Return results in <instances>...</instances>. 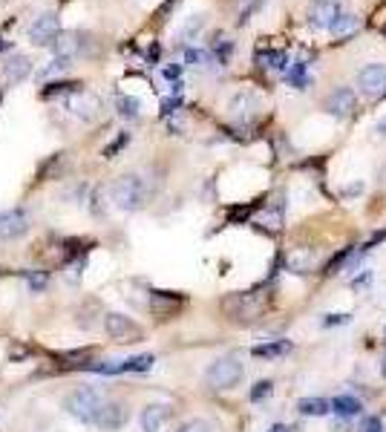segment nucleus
I'll return each instance as SVG.
<instances>
[{
	"instance_id": "1",
	"label": "nucleus",
	"mask_w": 386,
	"mask_h": 432,
	"mask_svg": "<svg viewBox=\"0 0 386 432\" xmlns=\"http://www.w3.org/2000/svg\"><path fill=\"white\" fill-rule=\"evenodd\" d=\"M104 403H107V401L101 398V392H98V389L84 386V389H75V392H69V395H66L64 409H66L72 418H78V421L93 423V426H96V421H98V415H101Z\"/></svg>"
},
{
	"instance_id": "2",
	"label": "nucleus",
	"mask_w": 386,
	"mask_h": 432,
	"mask_svg": "<svg viewBox=\"0 0 386 432\" xmlns=\"http://www.w3.org/2000/svg\"><path fill=\"white\" fill-rule=\"evenodd\" d=\"M110 196H113V202H116L118 210H138L147 202L150 193H147V182L138 173H127V176H121V179L113 182Z\"/></svg>"
},
{
	"instance_id": "3",
	"label": "nucleus",
	"mask_w": 386,
	"mask_h": 432,
	"mask_svg": "<svg viewBox=\"0 0 386 432\" xmlns=\"http://www.w3.org/2000/svg\"><path fill=\"white\" fill-rule=\"evenodd\" d=\"M243 364L237 357H219L208 366L205 372V381L213 386V389H234L240 381H243Z\"/></svg>"
},
{
	"instance_id": "4",
	"label": "nucleus",
	"mask_w": 386,
	"mask_h": 432,
	"mask_svg": "<svg viewBox=\"0 0 386 432\" xmlns=\"http://www.w3.org/2000/svg\"><path fill=\"white\" fill-rule=\"evenodd\" d=\"M153 364H156L153 354H136L127 360H110V364H87L84 369L98 372V375H127V372H147Z\"/></svg>"
},
{
	"instance_id": "5",
	"label": "nucleus",
	"mask_w": 386,
	"mask_h": 432,
	"mask_svg": "<svg viewBox=\"0 0 386 432\" xmlns=\"http://www.w3.org/2000/svg\"><path fill=\"white\" fill-rule=\"evenodd\" d=\"M29 38L38 43V46H49V43H55L58 38H61V24H58V15H52V12H46V15H41L32 26H29Z\"/></svg>"
},
{
	"instance_id": "6",
	"label": "nucleus",
	"mask_w": 386,
	"mask_h": 432,
	"mask_svg": "<svg viewBox=\"0 0 386 432\" xmlns=\"http://www.w3.org/2000/svg\"><path fill=\"white\" fill-rule=\"evenodd\" d=\"M104 329H107L110 337L124 340V343H136V340L141 337L138 323H133L127 314H107V317H104Z\"/></svg>"
},
{
	"instance_id": "7",
	"label": "nucleus",
	"mask_w": 386,
	"mask_h": 432,
	"mask_svg": "<svg viewBox=\"0 0 386 432\" xmlns=\"http://www.w3.org/2000/svg\"><path fill=\"white\" fill-rule=\"evenodd\" d=\"M337 15H340V6L335 4V0H315V4L308 6V26L312 29H332Z\"/></svg>"
},
{
	"instance_id": "8",
	"label": "nucleus",
	"mask_w": 386,
	"mask_h": 432,
	"mask_svg": "<svg viewBox=\"0 0 386 432\" xmlns=\"http://www.w3.org/2000/svg\"><path fill=\"white\" fill-rule=\"evenodd\" d=\"M263 303L254 300V294H234L225 300V312L234 317V320H254L260 314Z\"/></svg>"
},
{
	"instance_id": "9",
	"label": "nucleus",
	"mask_w": 386,
	"mask_h": 432,
	"mask_svg": "<svg viewBox=\"0 0 386 432\" xmlns=\"http://www.w3.org/2000/svg\"><path fill=\"white\" fill-rule=\"evenodd\" d=\"M357 84H360V90L369 93V96L386 93V66H383V63H369V66H363V69L357 72Z\"/></svg>"
},
{
	"instance_id": "10",
	"label": "nucleus",
	"mask_w": 386,
	"mask_h": 432,
	"mask_svg": "<svg viewBox=\"0 0 386 432\" xmlns=\"http://www.w3.org/2000/svg\"><path fill=\"white\" fill-rule=\"evenodd\" d=\"M26 228H29V216L21 207L0 213V240H15V237L26 234Z\"/></svg>"
},
{
	"instance_id": "11",
	"label": "nucleus",
	"mask_w": 386,
	"mask_h": 432,
	"mask_svg": "<svg viewBox=\"0 0 386 432\" xmlns=\"http://www.w3.org/2000/svg\"><path fill=\"white\" fill-rule=\"evenodd\" d=\"M124 421H127V409L121 403H116V401H107L101 415H98V421H96V426L104 429V432H116V429L124 426Z\"/></svg>"
},
{
	"instance_id": "12",
	"label": "nucleus",
	"mask_w": 386,
	"mask_h": 432,
	"mask_svg": "<svg viewBox=\"0 0 386 432\" xmlns=\"http://www.w3.org/2000/svg\"><path fill=\"white\" fill-rule=\"evenodd\" d=\"M182 297L179 294H168V292H153L150 294V312L153 314H159V317H171L182 309Z\"/></svg>"
},
{
	"instance_id": "13",
	"label": "nucleus",
	"mask_w": 386,
	"mask_h": 432,
	"mask_svg": "<svg viewBox=\"0 0 386 432\" xmlns=\"http://www.w3.org/2000/svg\"><path fill=\"white\" fill-rule=\"evenodd\" d=\"M326 110H329L332 115H337V118L349 115V113L355 110V93H352L349 87H337V90L326 98Z\"/></svg>"
},
{
	"instance_id": "14",
	"label": "nucleus",
	"mask_w": 386,
	"mask_h": 432,
	"mask_svg": "<svg viewBox=\"0 0 386 432\" xmlns=\"http://www.w3.org/2000/svg\"><path fill=\"white\" fill-rule=\"evenodd\" d=\"M32 72V63H29V58H24V55H12V58H6V63H4V78L9 81V84H21L26 76Z\"/></svg>"
},
{
	"instance_id": "15",
	"label": "nucleus",
	"mask_w": 386,
	"mask_h": 432,
	"mask_svg": "<svg viewBox=\"0 0 386 432\" xmlns=\"http://www.w3.org/2000/svg\"><path fill=\"white\" fill-rule=\"evenodd\" d=\"M165 418H168V406H162V403H150V406H144V412H141V432H159L162 429V423H165Z\"/></svg>"
},
{
	"instance_id": "16",
	"label": "nucleus",
	"mask_w": 386,
	"mask_h": 432,
	"mask_svg": "<svg viewBox=\"0 0 386 432\" xmlns=\"http://www.w3.org/2000/svg\"><path fill=\"white\" fill-rule=\"evenodd\" d=\"M357 29H360V18H357V15H352V12H340V15L335 18V24H332V35H335L337 41L352 38Z\"/></svg>"
},
{
	"instance_id": "17",
	"label": "nucleus",
	"mask_w": 386,
	"mask_h": 432,
	"mask_svg": "<svg viewBox=\"0 0 386 432\" xmlns=\"http://www.w3.org/2000/svg\"><path fill=\"white\" fill-rule=\"evenodd\" d=\"M297 409L303 415H308V418H323V415L332 412V401H326V398H303L297 403Z\"/></svg>"
},
{
	"instance_id": "18",
	"label": "nucleus",
	"mask_w": 386,
	"mask_h": 432,
	"mask_svg": "<svg viewBox=\"0 0 386 432\" xmlns=\"http://www.w3.org/2000/svg\"><path fill=\"white\" fill-rule=\"evenodd\" d=\"M332 409H335L337 415H343V418H352V415H360L363 403H360L355 395H337V398L332 401Z\"/></svg>"
},
{
	"instance_id": "19",
	"label": "nucleus",
	"mask_w": 386,
	"mask_h": 432,
	"mask_svg": "<svg viewBox=\"0 0 386 432\" xmlns=\"http://www.w3.org/2000/svg\"><path fill=\"white\" fill-rule=\"evenodd\" d=\"M285 78H288L291 87L305 90V87H308V63H305V61H294L291 69L285 72Z\"/></svg>"
},
{
	"instance_id": "20",
	"label": "nucleus",
	"mask_w": 386,
	"mask_h": 432,
	"mask_svg": "<svg viewBox=\"0 0 386 432\" xmlns=\"http://www.w3.org/2000/svg\"><path fill=\"white\" fill-rule=\"evenodd\" d=\"M288 351H291V340H274V343L254 346V357H283Z\"/></svg>"
},
{
	"instance_id": "21",
	"label": "nucleus",
	"mask_w": 386,
	"mask_h": 432,
	"mask_svg": "<svg viewBox=\"0 0 386 432\" xmlns=\"http://www.w3.org/2000/svg\"><path fill=\"white\" fill-rule=\"evenodd\" d=\"M257 61L265 66V69H285L288 66V55L285 52H280V49H268V52H260L257 55Z\"/></svg>"
},
{
	"instance_id": "22",
	"label": "nucleus",
	"mask_w": 386,
	"mask_h": 432,
	"mask_svg": "<svg viewBox=\"0 0 386 432\" xmlns=\"http://www.w3.org/2000/svg\"><path fill=\"white\" fill-rule=\"evenodd\" d=\"M116 107H118V115L121 118H138V98H133V96H121L118 101H116Z\"/></svg>"
},
{
	"instance_id": "23",
	"label": "nucleus",
	"mask_w": 386,
	"mask_h": 432,
	"mask_svg": "<svg viewBox=\"0 0 386 432\" xmlns=\"http://www.w3.org/2000/svg\"><path fill=\"white\" fill-rule=\"evenodd\" d=\"M185 63H191V66H196V69H205V66L210 63V52L191 46V49H185Z\"/></svg>"
},
{
	"instance_id": "24",
	"label": "nucleus",
	"mask_w": 386,
	"mask_h": 432,
	"mask_svg": "<svg viewBox=\"0 0 386 432\" xmlns=\"http://www.w3.org/2000/svg\"><path fill=\"white\" fill-rule=\"evenodd\" d=\"M61 93H81V84H75V81H55V84H49L41 96L49 98V96H61Z\"/></svg>"
},
{
	"instance_id": "25",
	"label": "nucleus",
	"mask_w": 386,
	"mask_h": 432,
	"mask_svg": "<svg viewBox=\"0 0 386 432\" xmlns=\"http://www.w3.org/2000/svg\"><path fill=\"white\" fill-rule=\"evenodd\" d=\"M202 26H205V15H196V18H191V21L185 24V29H182V41H191V38H196V35L202 32Z\"/></svg>"
},
{
	"instance_id": "26",
	"label": "nucleus",
	"mask_w": 386,
	"mask_h": 432,
	"mask_svg": "<svg viewBox=\"0 0 386 432\" xmlns=\"http://www.w3.org/2000/svg\"><path fill=\"white\" fill-rule=\"evenodd\" d=\"M357 432H383V421L377 418V415H366L363 421H360V429Z\"/></svg>"
},
{
	"instance_id": "27",
	"label": "nucleus",
	"mask_w": 386,
	"mask_h": 432,
	"mask_svg": "<svg viewBox=\"0 0 386 432\" xmlns=\"http://www.w3.org/2000/svg\"><path fill=\"white\" fill-rule=\"evenodd\" d=\"M127 141H130V133H121V135H118V138L110 144V148H104V156H107V159H113V156H116L121 148H127Z\"/></svg>"
},
{
	"instance_id": "28",
	"label": "nucleus",
	"mask_w": 386,
	"mask_h": 432,
	"mask_svg": "<svg viewBox=\"0 0 386 432\" xmlns=\"http://www.w3.org/2000/svg\"><path fill=\"white\" fill-rule=\"evenodd\" d=\"M271 395V381H260V384H254V389H251V401H263V398H268Z\"/></svg>"
},
{
	"instance_id": "29",
	"label": "nucleus",
	"mask_w": 386,
	"mask_h": 432,
	"mask_svg": "<svg viewBox=\"0 0 386 432\" xmlns=\"http://www.w3.org/2000/svg\"><path fill=\"white\" fill-rule=\"evenodd\" d=\"M213 52H216V58H219V63H225V61H228V55H230V41H225V38H219V41L213 43Z\"/></svg>"
},
{
	"instance_id": "30",
	"label": "nucleus",
	"mask_w": 386,
	"mask_h": 432,
	"mask_svg": "<svg viewBox=\"0 0 386 432\" xmlns=\"http://www.w3.org/2000/svg\"><path fill=\"white\" fill-rule=\"evenodd\" d=\"M179 432H210V423L208 421H188Z\"/></svg>"
},
{
	"instance_id": "31",
	"label": "nucleus",
	"mask_w": 386,
	"mask_h": 432,
	"mask_svg": "<svg viewBox=\"0 0 386 432\" xmlns=\"http://www.w3.org/2000/svg\"><path fill=\"white\" fill-rule=\"evenodd\" d=\"M29 288H32V292H44V288H46V274H29Z\"/></svg>"
},
{
	"instance_id": "32",
	"label": "nucleus",
	"mask_w": 386,
	"mask_h": 432,
	"mask_svg": "<svg viewBox=\"0 0 386 432\" xmlns=\"http://www.w3.org/2000/svg\"><path fill=\"white\" fill-rule=\"evenodd\" d=\"M162 76L168 78V81H173V84H179V76H182V66L179 63H171V66H165V72Z\"/></svg>"
},
{
	"instance_id": "33",
	"label": "nucleus",
	"mask_w": 386,
	"mask_h": 432,
	"mask_svg": "<svg viewBox=\"0 0 386 432\" xmlns=\"http://www.w3.org/2000/svg\"><path fill=\"white\" fill-rule=\"evenodd\" d=\"M176 107H179V96H173V98H168V101L162 104V113H165V115H171V113H176Z\"/></svg>"
},
{
	"instance_id": "34",
	"label": "nucleus",
	"mask_w": 386,
	"mask_h": 432,
	"mask_svg": "<svg viewBox=\"0 0 386 432\" xmlns=\"http://www.w3.org/2000/svg\"><path fill=\"white\" fill-rule=\"evenodd\" d=\"M346 320H349L346 314H329V317H326V326H335V323H346Z\"/></svg>"
},
{
	"instance_id": "35",
	"label": "nucleus",
	"mask_w": 386,
	"mask_h": 432,
	"mask_svg": "<svg viewBox=\"0 0 386 432\" xmlns=\"http://www.w3.org/2000/svg\"><path fill=\"white\" fill-rule=\"evenodd\" d=\"M268 432H294V429H291V426H285V423H274Z\"/></svg>"
},
{
	"instance_id": "36",
	"label": "nucleus",
	"mask_w": 386,
	"mask_h": 432,
	"mask_svg": "<svg viewBox=\"0 0 386 432\" xmlns=\"http://www.w3.org/2000/svg\"><path fill=\"white\" fill-rule=\"evenodd\" d=\"M377 133H380V135H386V115L377 121Z\"/></svg>"
},
{
	"instance_id": "37",
	"label": "nucleus",
	"mask_w": 386,
	"mask_h": 432,
	"mask_svg": "<svg viewBox=\"0 0 386 432\" xmlns=\"http://www.w3.org/2000/svg\"><path fill=\"white\" fill-rule=\"evenodd\" d=\"M383 35H386V26H383Z\"/></svg>"
},
{
	"instance_id": "38",
	"label": "nucleus",
	"mask_w": 386,
	"mask_h": 432,
	"mask_svg": "<svg viewBox=\"0 0 386 432\" xmlns=\"http://www.w3.org/2000/svg\"><path fill=\"white\" fill-rule=\"evenodd\" d=\"M383 366H386V364H383Z\"/></svg>"
}]
</instances>
